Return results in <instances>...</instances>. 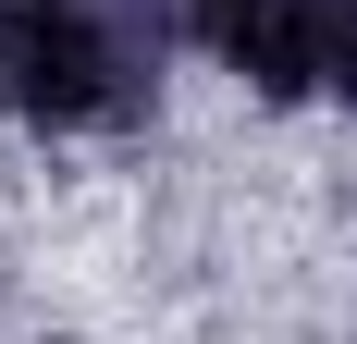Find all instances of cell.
<instances>
[{"label": "cell", "instance_id": "3", "mask_svg": "<svg viewBox=\"0 0 357 344\" xmlns=\"http://www.w3.org/2000/svg\"><path fill=\"white\" fill-rule=\"evenodd\" d=\"M0 123H25V0H0Z\"/></svg>", "mask_w": 357, "mask_h": 344}, {"label": "cell", "instance_id": "1", "mask_svg": "<svg viewBox=\"0 0 357 344\" xmlns=\"http://www.w3.org/2000/svg\"><path fill=\"white\" fill-rule=\"evenodd\" d=\"M185 13L173 0H25V123L37 136H123L160 111Z\"/></svg>", "mask_w": 357, "mask_h": 344}, {"label": "cell", "instance_id": "2", "mask_svg": "<svg viewBox=\"0 0 357 344\" xmlns=\"http://www.w3.org/2000/svg\"><path fill=\"white\" fill-rule=\"evenodd\" d=\"M173 13H185V37H197L222 74H247L259 99H321L333 86L345 0H173Z\"/></svg>", "mask_w": 357, "mask_h": 344}]
</instances>
